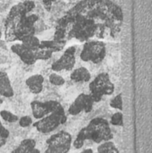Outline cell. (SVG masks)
Instances as JSON below:
<instances>
[{"label": "cell", "mask_w": 152, "mask_h": 153, "mask_svg": "<svg viewBox=\"0 0 152 153\" xmlns=\"http://www.w3.org/2000/svg\"><path fill=\"white\" fill-rule=\"evenodd\" d=\"M97 28V22L84 14H78L75 16L71 24L67 34V40L76 39L81 42H85L90 38L94 37Z\"/></svg>", "instance_id": "cell-1"}, {"label": "cell", "mask_w": 152, "mask_h": 153, "mask_svg": "<svg viewBox=\"0 0 152 153\" xmlns=\"http://www.w3.org/2000/svg\"><path fill=\"white\" fill-rule=\"evenodd\" d=\"M85 131L87 140H90L99 144L110 141L114 137L109 122L102 117L93 118L85 127Z\"/></svg>", "instance_id": "cell-2"}, {"label": "cell", "mask_w": 152, "mask_h": 153, "mask_svg": "<svg viewBox=\"0 0 152 153\" xmlns=\"http://www.w3.org/2000/svg\"><path fill=\"white\" fill-rule=\"evenodd\" d=\"M90 96L94 103L101 101L104 96L112 95L115 91V85L111 82L110 76L108 73H99L89 83Z\"/></svg>", "instance_id": "cell-3"}, {"label": "cell", "mask_w": 152, "mask_h": 153, "mask_svg": "<svg viewBox=\"0 0 152 153\" xmlns=\"http://www.w3.org/2000/svg\"><path fill=\"white\" fill-rule=\"evenodd\" d=\"M107 44L102 40H87L84 42L79 57L82 61L90 64H101L107 56Z\"/></svg>", "instance_id": "cell-4"}, {"label": "cell", "mask_w": 152, "mask_h": 153, "mask_svg": "<svg viewBox=\"0 0 152 153\" xmlns=\"http://www.w3.org/2000/svg\"><path fill=\"white\" fill-rule=\"evenodd\" d=\"M67 120L65 109L60 104L54 111H52L47 116L39 119L37 122L33 123V127L41 134H48L55 131L59 126L64 125Z\"/></svg>", "instance_id": "cell-5"}, {"label": "cell", "mask_w": 152, "mask_h": 153, "mask_svg": "<svg viewBox=\"0 0 152 153\" xmlns=\"http://www.w3.org/2000/svg\"><path fill=\"white\" fill-rule=\"evenodd\" d=\"M78 52H81L79 47L71 46L67 48L64 53L51 65V70L56 73H61L63 71L71 72L75 66Z\"/></svg>", "instance_id": "cell-6"}, {"label": "cell", "mask_w": 152, "mask_h": 153, "mask_svg": "<svg viewBox=\"0 0 152 153\" xmlns=\"http://www.w3.org/2000/svg\"><path fill=\"white\" fill-rule=\"evenodd\" d=\"M93 105L94 101L90 94L81 93L70 105L68 108V113L72 116H76L82 111H84L85 113H90L93 108Z\"/></svg>", "instance_id": "cell-7"}, {"label": "cell", "mask_w": 152, "mask_h": 153, "mask_svg": "<svg viewBox=\"0 0 152 153\" xmlns=\"http://www.w3.org/2000/svg\"><path fill=\"white\" fill-rule=\"evenodd\" d=\"M60 103L56 100H47V101H39V100H33L30 103V108L32 112V116L36 119H40L48 114H50L52 111H54Z\"/></svg>", "instance_id": "cell-8"}, {"label": "cell", "mask_w": 152, "mask_h": 153, "mask_svg": "<svg viewBox=\"0 0 152 153\" xmlns=\"http://www.w3.org/2000/svg\"><path fill=\"white\" fill-rule=\"evenodd\" d=\"M11 52L16 56L23 64L28 65H34L37 63L35 57V51H32L26 48L22 43H14L10 48Z\"/></svg>", "instance_id": "cell-9"}, {"label": "cell", "mask_w": 152, "mask_h": 153, "mask_svg": "<svg viewBox=\"0 0 152 153\" xmlns=\"http://www.w3.org/2000/svg\"><path fill=\"white\" fill-rule=\"evenodd\" d=\"M73 138L72 135L65 131L56 133L52 134L47 140V146H65V145H72Z\"/></svg>", "instance_id": "cell-10"}, {"label": "cell", "mask_w": 152, "mask_h": 153, "mask_svg": "<svg viewBox=\"0 0 152 153\" xmlns=\"http://www.w3.org/2000/svg\"><path fill=\"white\" fill-rule=\"evenodd\" d=\"M45 78L42 74H33L28 77L25 81V84L29 91L33 94H39L42 92L44 88Z\"/></svg>", "instance_id": "cell-11"}, {"label": "cell", "mask_w": 152, "mask_h": 153, "mask_svg": "<svg viewBox=\"0 0 152 153\" xmlns=\"http://www.w3.org/2000/svg\"><path fill=\"white\" fill-rule=\"evenodd\" d=\"M70 79L73 82L77 83L90 82L91 80V73L88 68L84 66H79L71 71Z\"/></svg>", "instance_id": "cell-12"}, {"label": "cell", "mask_w": 152, "mask_h": 153, "mask_svg": "<svg viewBox=\"0 0 152 153\" xmlns=\"http://www.w3.org/2000/svg\"><path fill=\"white\" fill-rule=\"evenodd\" d=\"M13 94L14 91L8 74L0 70V96L3 98H12Z\"/></svg>", "instance_id": "cell-13"}, {"label": "cell", "mask_w": 152, "mask_h": 153, "mask_svg": "<svg viewBox=\"0 0 152 153\" xmlns=\"http://www.w3.org/2000/svg\"><path fill=\"white\" fill-rule=\"evenodd\" d=\"M66 42H58L55 41L54 39H44L39 42V48H46L48 50H51L53 53L61 52L65 47Z\"/></svg>", "instance_id": "cell-14"}, {"label": "cell", "mask_w": 152, "mask_h": 153, "mask_svg": "<svg viewBox=\"0 0 152 153\" xmlns=\"http://www.w3.org/2000/svg\"><path fill=\"white\" fill-rule=\"evenodd\" d=\"M36 148V142L33 139H25L21 142V143L17 146L11 153H29L31 150Z\"/></svg>", "instance_id": "cell-15"}, {"label": "cell", "mask_w": 152, "mask_h": 153, "mask_svg": "<svg viewBox=\"0 0 152 153\" xmlns=\"http://www.w3.org/2000/svg\"><path fill=\"white\" fill-rule=\"evenodd\" d=\"M98 153H119L118 149L116 147L115 143L111 141H107L99 143L98 150Z\"/></svg>", "instance_id": "cell-16"}, {"label": "cell", "mask_w": 152, "mask_h": 153, "mask_svg": "<svg viewBox=\"0 0 152 153\" xmlns=\"http://www.w3.org/2000/svg\"><path fill=\"white\" fill-rule=\"evenodd\" d=\"M21 42L29 49H30L32 51H36L37 49H39L40 40L36 35H32V36H29V37L25 38Z\"/></svg>", "instance_id": "cell-17"}, {"label": "cell", "mask_w": 152, "mask_h": 153, "mask_svg": "<svg viewBox=\"0 0 152 153\" xmlns=\"http://www.w3.org/2000/svg\"><path fill=\"white\" fill-rule=\"evenodd\" d=\"M48 82L51 85L53 86H57V87H60V86H63L65 83V79L58 74L56 72H52L49 75H48Z\"/></svg>", "instance_id": "cell-18"}, {"label": "cell", "mask_w": 152, "mask_h": 153, "mask_svg": "<svg viewBox=\"0 0 152 153\" xmlns=\"http://www.w3.org/2000/svg\"><path fill=\"white\" fill-rule=\"evenodd\" d=\"M35 57L37 59V61H46L47 59H49L52 56H53V52L51 50L46 49V48H39L37 49L35 52Z\"/></svg>", "instance_id": "cell-19"}, {"label": "cell", "mask_w": 152, "mask_h": 153, "mask_svg": "<svg viewBox=\"0 0 152 153\" xmlns=\"http://www.w3.org/2000/svg\"><path fill=\"white\" fill-rule=\"evenodd\" d=\"M86 140H87V135H86V131H85V127H84L78 133L76 139L73 142V147L75 149H81L83 146L84 142Z\"/></svg>", "instance_id": "cell-20"}, {"label": "cell", "mask_w": 152, "mask_h": 153, "mask_svg": "<svg viewBox=\"0 0 152 153\" xmlns=\"http://www.w3.org/2000/svg\"><path fill=\"white\" fill-rule=\"evenodd\" d=\"M49 28V26L47 24L46 21L44 19L39 18L35 24H34V30H35V35H39L41 33H43L45 30H47Z\"/></svg>", "instance_id": "cell-21"}, {"label": "cell", "mask_w": 152, "mask_h": 153, "mask_svg": "<svg viewBox=\"0 0 152 153\" xmlns=\"http://www.w3.org/2000/svg\"><path fill=\"white\" fill-rule=\"evenodd\" d=\"M0 117L7 123H15V122H18L19 120V117L16 115H14L13 113L8 110H1Z\"/></svg>", "instance_id": "cell-22"}, {"label": "cell", "mask_w": 152, "mask_h": 153, "mask_svg": "<svg viewBox=\"0 0 152 153\" xmlns=\"http://www.w3.org/2000/svg\"><path fill=\"white\" fill-rule=\"evenodd\" d=\"M31 13H35L39 18H41V19H44V20H46V18H47V12L44 9V7L42 5V3L40 1L39 2L35 1V7L33 8Z\"/></svg>", "instance_id": "cell-23"}, {"label": "cell", "mask_w": 152, "mask_h": 153, "mask_svg": "<svg viewBox=\"0 0 152 153\" xmlns=\"http://www.w3.org/2000/svg\"><path fill=\"white\" fill-rule=\"evenodd\" d=\"M108 29L107 28V26L105 25L104 22H97V28H96V31H95V37H97L99 39H102L106 37L107 34V30Z\"/></svg>", "instance_id": "cell-24"}, {"label": "cell", "mask_w": 152, "mask_h": 153, "mask_svg": "<svg viewBox=\"0 0 152 153\" xmlns=\"http://www.w3.org/2000/svg\"><path fill=\"white\" fill-rule=\"evenodd\" d=\"M110 125L115 126H124V116L121 111L116 112L112 115L110 118Z\"/></svg>", "instance_id": "cell-25"}, {"label": "cell", "mask_w": 152, "mask_h": 153, "mask_svg": "<svg viewBox=\"0 0 152 153\" xmlns=\"http://www.w3.org/2000/svg\"><path fill=\"white\" fill-rule=\"evenodd\" d=\"M110 107L112 108H115V109H117L119 111H122L123 110V99H122V94H117L115 98H113L111 100H110V103H109Z\"/></svg>", "instance_id": "cell-26"}, {"label": "cell", "mask_w": 152, "mask_h": 153, "mask_svg": "<svg viewBox=\"0 0 152 153\" xmlns=\"http://www.w3.org/2000/svg\"><path fill=\"white\" fill-rule=\"evenodd\" d=\"M13 53L10 51L4 52L0 50V65H5L13 61Z\"/></svg>", "instance_id": "cell-27"}, {"label": "cell", "mask_w": 152, "mask_h": 153, "mask_svg": "<svg viewBox=\"0 0 152 153\" xmlns=\"http://www.w3.org/2000/svg\"><path fill=\"white\" fill-rule=\"evenodd\" d=\"M18 123H19V126L21 127L25 128V127H29L30 126H31L33 124V120L29 116H23V117H22L19 118Z\"/></svg>", "instance_id": "cell-28"}, {"label": "cell", "mask_w": 152, "mask_h": 153, "mask_svg": "<svg viewBox=\"0 0 152 153\" xmlns=\"http://www.w3.org/2000/svg\"><path fill=\"white\" fill-rule=\"evenodd\" d=\"M13 5V0H0V13L7 12Z\"/></svg>", "instance_id": "cell-29"}, {"label": "cell", "mask_w": 152, "mask_h": 153, "mask_svg": "<svg viewBox=\"0 0 152 153\" xmlns=\"http://www.w3.org/2000/svg\"><path fill=\"white\" fill-rule=\"evenodd\" d=\"M56 0H41L42 5L44 7V9L46 10L47 13H49L51 10V7L53 5V4L56 2Z\"/></svg>", "instance_id": "cell-30"}, {"label": "cell", "mask_w": 152, "mask_h": 153, "mask_svg": "<svg viewBox=\"0 0 152 153\" xmlns=\"http://www.w3.org/2000/svg\"><path fill=\"white\" fill-rule=\"evenodd\" d=\"M9 134H10V133H9L8 129L5 128L0 121V135L2 137H4V139H7L9 137Z\"/></svg>", "instance_id": "cell-31"}, {"label": "cell", "mask_w": 152, "mask_h": 153, "mask_svg": "<svg viewBox=\"0 0 152 153\" xmlns=\"http://www.w3.org/2000/svg\"><path fill=\"white\" fill-rule=\"evenodd\" d=\"M6 140H7V139H4V137H2V136L0 135V148L3 147V146L6 143Z\"/></svg>", "instance_id": "cell-32"}, {"label": "cell", "mask_w": 152, "mask_h": 153, "mask_svg": "<svg viewBox=\"0 0 152 153\" xmlns=\"http://www.w3.org/2000/svg\"><path fill=\"white\" fill-rule=\"evenodd\" d=\"M80 153H94V152H93L91 149H86V150L82 151V152H80Z\"/></svg>", "instance_id": "cell-33"}, {"label": "cell", "mask_w": 152, "mask_h": 153, "mask_svg": "<svg viewBox=\"0 0 152 153\" xmlns=\"http://www.w3.org/2000/svg\"><path fill=\"white\" fill-rule=\"evenodd\" d=\"M3 102H4V98L2 96H0V105L3 104Z\"/></svg>", "instance_id": "cell-34"}, {"label": "cell", "mask_w": 152, "mask_h": 153, "mask_svg": "<svg viewBox=\"0 0 152 153\" xmlns=\"http://www.w3.org/2000/svg\"><path fill=\"white\" fill-rule=\"evenodd\" d=\"M1 37H2V25H0V39H1Z\"/></svg>", "instance_id": "cell-35"}, {"label": "cell", "mask_w": 152, "mask_h": 153, "mask_svg": "<svg viewBox=\"0 0 152 153\" xmlns=\"http://www.w3.org/2000/svg\"><path fill=\"white\" fill-rule=\"evenodd\" d=\"M63 1H65V0H63Z\"/></svg>", "instance_id": "cell-36"}, {"label": "cell", "mask_w": 152, "mask_h": 153, "mask_svg": "<svg viewBox=\"0 0 152 153\" xmlns=\"http://www.w3.org/2000/svg\"><path fill=\"white\" fill-rule=\"evenodd\" d=\"M94 153H95V152H94ZM96 153H98V152H96Z\"/></svg>", "instance_id": "cell-37"}]
</instances>
